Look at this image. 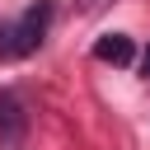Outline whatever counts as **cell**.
<instances>
[{"label":"cell","mask_w":150,"mask_h":150,"mask_svg":"<svg viewBox=\"0 0 150 150\" xmlns=\"http://www.w3.org/2000/svg\"><path fill=\"white\" fill-rule=\"evenodd\" d=\"M47 19H52V5L38 0L14 23H0V56H28V52H38L42 47V33H47Z\"/></svg>","instance_id":"6da1fadb"},{"label":"cell","mask_w":150,"mask_h":150,"mask_svg":"<svg viewBox=\"0 0 150 150\" xmlns=\"http://www.w3.org/2000/svg\"><path fill=\"white\" fill-rule=\"evenodd\" d=\"M94 56H98V61H112V66H127V61H131V38H127V33H103V38L94 42Z\"/></svg>","instance_id":"7a4b0ae2"},{"label":"cell","mask_w":150,"mask_h":150,"mask_svg":"<svg viewBox=\"0 0 150 150\" xmlns=\"http://www.w3.org/2000/svg\"><path fill=\"white\" fill-rule=\"evenodd\" d=\"M0 131H5L9 141L23 131V108H19V98H14V94H0Z\"/></svg>","instance_id":"3957f363"},{"label":"cell","mask_w":150,"mask_h":150,"mask_svg":"<svg viewBox=\"0 0 150 150\" xmlns=\"http://www.w3.org/2000/svg\"><path fill=\"white\" fill-rule=\"evenodd\" d=\"M141 66H145V75H150V52H145V61H141Z\"/></svg>","instance_id":"277c9868"}]
</instances>
